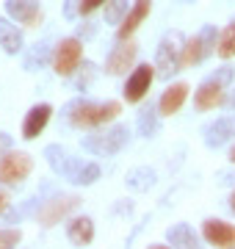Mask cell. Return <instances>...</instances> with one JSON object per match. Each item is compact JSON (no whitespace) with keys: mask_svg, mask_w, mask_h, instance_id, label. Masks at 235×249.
Instances as JSON below:
<instances>
[{"mask_svg":"<svg viewBox=\"0 0 235 249\" xmlns=\"http://www.w3.org/2000/svg\"><path fill=\"white\" fill-rule=\"evenodd\" d=\"M122 114V103L119 100H105V103H89V100H72L67 106V119L75 127H102V124L114 122Z\"/></svg>","mask_w":235,"mask_h":249,"instance_id":"1","label":"cell"},{"mask_svg":"<svg viewBox=\"0 0 235 249\" xmlns=\"http://www.w3.org/2000/svg\"><path fill=\"white\" fill-rule=\"evenodd\" d=\"M233 78H235V70L224 64L221 70H216L210 78H205L197 86V91H194V106H197L199 111H213V108L224 106L227 86L233 83Z\"/></svg>","mask_w":235,"mask_h":249,"instance_id":"2","label":"cell"},{"mask_svg":"<svg viewBox=\"0 0 235 249\" xmlns=\"http://www.w3.org/2000/svg\"><path fill=\"white\" fill-rule=\"evenodd\" d=\"M183 45H185V39H183L180 31H172V34H166L161 39V45L155 50V70H158V78H172L174 72L183 70Z\"/></svg>","mask_w":235,"mask_h":249,"instance_id":"3","label":"cell"},{"mask_svg":"<svg viewBox=\"0 0 235 249\" xmlns=\"http://www.w3.org/2000/svg\"><path fill=\"white\" fill-rule=\"evenodd\" d=\"M216 42H218V31L216 25H202L199 34H194L191 39H185V45H183V70H188V67H197L199 61H205L210 53H216Z\"/></svg>","mask_w":235,"mask_h":249,"instance_id":"4","label":"cell"},{"mask_svg":"<svg viewBox=\"0 0 235 249\" xmlns=\"http://www.w3.org/2000/svg\"><path fill=\"white\" fill-rule=\"evenodd\" d=\"M81 61H83V42L78 36H67L53 47V61L50 64H53L55 75L69 78V75H75V70H81Z\"/></svg>","mask_w":235,"mask_h":249,"instance_id":"5","label":"cell"},{"mask_svg":"<svg viewBox=\"0 0 235 249\" xmlns=\"http://www.w3.org/2000/svg\"><path fill=\"white\" fill-rule=\"evenodd\" d=\"M34 172V158L22 150H11L0 158V183L3 186H17Z\"/></svg>","mask_w":235,"mask_h":249,"instance_id":"6","label":"cell"},{"mask_svg":"<svg viewBox=\"0 0 235 249\" xmlns=\"http://www.w3.org/2000/svg\"><path fill=\"white\" fill-rule=\"evenodd\" d=\"M127 139H130V130H127L125 124H114L105 133L86 136V139H83V147L89 152H94V155H117V152L127 144Z\"/></svg>","mask_w":235,"mask_h":249,"instance_id":"7","label":"cell"},{"mask_svg":"<svg viewBox=\"0 0 235 249\" xmlns=\"http://www.w3.org/2000/svg\"><path fill=\"white\" fill-rule=\"evenodd\" d=\"M78 205H81V196H78V194L50 196V199L42 202V208L36 211V222L42 224V227H53V224H58L61 219H67Z\"/></svg>","mask_w":235,"mask_h":249,"instance_id":"8","label":"cell"},{"mask_svg":"<svg viewBox=\"0 0 235 249\" xmlns=\"http://www.w3.org/2000/svg\"><path fill=\"white\" fill-rule=\"evenodd\" d=\"M158 78V70H155V64H138L136 70L127 75L125 80V89H122V97L127 103H141L147 97V91L152 86V80Z\"/></svg>","mask_w":235,"mask_h":249,"instance_id":"9","label":"cell"},{"mask_svg":"<svg viewBox=\"0 0 235 249\" xmlns=\"http://www.w3.org/2000/svg\"><path fill=\"white\" fill-rule=\"evenodd\" d=\"M3 6H6V14L22 28H39L45 19L39 0H6Z\"/></svg>","mask_w":235,"mask_h":249,"instance_id":"10","label":"cell"},{"mask_svg":"<svg viewBox=\"0 0 235 249\" xmlns=\"http://www.w3.org/2000/svg\"><path fill=\"white\" fill-rule=\"evenodd\" d=\"M138 58V45L133 39H122L114 50H111L108 61H105V72L108 75H125Z\"/></svg>","mask_w":235,"mask_h":249,"instance_id":"11","label":"cell"},{"mask_svg":"<svg viewBox=\"0 0 235 249\" xmlns=\"http://www.w3.org/2000/svg\"><path fill=\"white\" fill-rule=\"evenodd\" d=\"M202 238L208 241L210 247L230 249L235 247V224L224 222V219H205L202 222Z\"/></svg>","mask_w":235,"mask_h":249,"instance_id":"12","label":"cell"},{"mask_svg":"<svg viewBox=\"0 0 235 249\" xmlns=\"http://www.w3.org/2000/svg\"><path fill=\"white\" fill-rule=\"evenodd\" d=\"M50 116H53V106H47V103L34 106L25 114V119H22V139H25V142H34L36 136H42V130H45L47 122H50Z\"/></svg>","mask_w":235,"mask_h":249,"instance_id":"13","label":"cell"},{"mask_svg":"<svg viewBox=\"0 0 235 249\" xmlns=\"http://www.w3.org/2000/svg\"><path fill=\"white\" fill-rule=\"evenodd\" d=\"M150 9H152V0H133V6H130V11H127V17L117 25V39L119 42H122V39H130V36L136 34L138 25L147 19Z\"/></svg>","mask_w":235,"mask_h":249,"instance_id":"14","label":"cell"},{"mask_svg":"<svg viewBox=\"0 0 235 249\" xmlns=\"http://www.w3.org/2000/svg\"><path fill=\"white\" fill-rule=\"evenodd\" d=\"M45 158H47V163L53 166L55 175H61V178L69 180V183L75 180V175H78V169H81V160H72L67 152L61 150V147H58V144L45 147Z\"/></svg>","mask_w":235,"mask_h":249,"instance_id":"15","label":"cell"},{"mask_svg":"<svg viewBox=\"0 0 235 249\" xmlns=\"http://www.w3.org/2000/svg\"><path fill=\"white\" fill-rule=\"evenodd\" d=\"M188 91H191V89H188V83H185V80L166 86V91H163L161 100H158V111H161V116H174V114H177V111L185 106Z\"/></svg>","mask_w":235,"mask_h":249,"instance_id":"16","label":"cell"},{"mask_svg":"<svg viewBox=\"0 0 235 249\" xmlns=\"http://www.w3.org/2000/svg\"><path fill=\"white\" fill-rule=\"evenodd\" d=\"M233 139H235V114L221 116V119H216V122H210L205 127V144H208L210 150H216V147L233 142Z\"/></svg>","mask_w":235,"mask_h":249,"instance_id":"17","label":"cell"},{"mask_svg":"<svg viewBox=\"0 0 235 249\" xmlns=\"http://www.w3.org/2000/svg\"><path fill=\"white\" fill-rule=\"evenodd\" d=\"M67 238L75 247H89L91 241H94V222H91L89 216H75V219H69V224H67Z\"/></svg>","mask_w":235,"mask_h":249,"instance_id":"18","label":"cell"},{"mask_svg":"<svg viewBox=\"0 0 235 249\" xmlns=\"http://www.w3.org/2000/svg\"><path fill=\"white\" fill-rule=\"evenodd\" d=\"M0 47L9 55H17L22 50V34L11 17H0Z\"/></svg>","mask_w":235,"mask_h":249,"instance_id":"19","label":"cell"},{"mask_svg":"<svg viewBox=\"0 0 235 249\" xmlns=\"http://www.w3.org/2000/svg\"><path fill=\"white\" fill-rule=\"evenodd\" d=\"M166 241L172 244V247H183V249H188V247H197L199 238H197V232H194V227L185 222L180 224H172L169 230H166Z\"/></svg>","mask_w":235,"mask_h":249,"instance_id":"20","label":"cell"},{"mask_svg":"<svg viewBox=\"0 0 235 249\" xmlns=\"http://www.w3.org/2000/svg\"><path fill=\"white\" fill-rule=\"evenodd\" d=\"M155 180H158V175H155L150 166H138V169H130L125 175L127 188H133V191H147V188H152Z\"/></svg>","mask_w":235,"mask_h":249,"instance_id":"21","label":"cell"},{"mask_svg":"<svg viewBox=\"0 0 235 249\" xmlns=\"http://www.w3.org/2000/svg\"><path fill=\"white\" fill-rule=\"evenodd\" d=\"M158 116H161L158 108H152V106L141 108V114H138V133L144 139H152L158 133Z\"/></svg>","mask_w":235,"mask_h":249,"instance_id":"22","label":"cell"},{"mask_svg":"<svg viewBox=\"0 0 235 249\" xmlns=\"http://www.w3.org/2000/svg\"><path fill=\"white\" fill-rule=\"evenodd\" d=\"M216 55L218 58H233L235 55V19L230 22V25L218 34V42H216Z\"/></svg>","mask_w":235,"mask_h":249,"instance_id":"23","label":"cell"},{"mask_svg":"<svg viewBox=\"0 0 235 249\" xmlns=\"http://www.w3.org/2000/svg\"><path fill=\"white\" fill-rule=\"evenodd\" d=\"M127 11H130L127 0H108V3H105V22H108V25H119V22L127 17Z\"/></svg>","mask_w":235,"mask_h":249,"instance_id":"24","label":"cell"},{"mask_svg":"<svg viewBox=\"0 0 235 249\" xmlns=\"http://www.w3.org/2000/svg\"><path fill=\"white\" fill-rule=\"evenodd\" d=\"M100 180V166L97 163H81V169L75 175V186H94Z\"/></svg>","mask_w":235,"mask_h":249,"instance_id":"25","label":"cell"},{"mask_svg":"<svg viewBox=\"0 0 235 249\" xmlns=\"http://www.w3.org/2000/svg\"><path fill=\"white\" fill-rule=\"evenodd\" d=\"M47 58L53 61V55L47 53V47H45V45H36L34 50H31V55H28V61H25V70H28V72H34V70H36V64L42 67V64H45Z\"/></svg>","mask_w":235,"mask_h":249,"instance_id":"26","label":"cell"},{"mask_svg":"<svg viewBox=\"0 0 235 249\" xmlns=\"http://www.w3.org/2000/svg\"><path fill=\"white\" fill-rule=\"evenodd\" d=\"M22 241V230H0V249L17 247Z\"/></svg>","mask_w":235,"mask_h":249,"instance_id":"27","label":"cell"},{"mask_svg":"<svg viewBox=\"0 0 235 249\" xmlns=\"http://www.w3.org/2000/svg\"><path fill=\"white\" fill-rule=\"evenodd\" d=\"M81 78H78V89H86V86H89L91 83V78H94V72H97V67H94V64L91 61H83V67H81Z\"/></svg>","mask_w":235,"mask_h":249,"instance_id":"28","label":"cell"},{"mask_svg":"<svg viewBox=\"0 0 235 249\" xmlns=\"http://www.w3.org/2000/svg\"><path fill=\"white\" fill-rule=\"evenodd\" d=\"M108 0H81V17H89V14H94V11L100 9V6H105Z\"/></svg>","mask_w":235,"mask_h":249,"instance_id":"29","label":"cell"},{"mask_svg":"<svg viewBox=\"0 0 235 249\" xmlns=\"http://www.w3.org/2000/svg\"><path fill=\"white\" fill-rule=\"evenodd\" d=\"M64 14H67V19H75L78 14H81V0H67V6H64Z\"/></svg>","mask_w":235,"mask_h":249,"instance_id":"30","label":"cell"},{"mask_svg":"<svg viewBox=\"0 0 235 249\" xmlns=\"http://www.w3.org/2000/svg\"><path fill=\"white\" fill-rule=\"evenodd\" d=\"M224 108H227V111H235V89L224 97Z\"/></svg>","mask_w":235,"mask_h":249,"instance_id":"31","label":"cell"},{"mask_svg":"<svg viewBox=\"0 0 235 249\" xmlns=\"http://www.w3.org/2000/svg\"><path fill=\"white\" fill-rule=\"evenodd\" d=\"M3 211H9V194L6 191H0V213Z\"/></svg>","mask_w":235,"mask_h":249,"instance_id":"32","label":"cell"},{"mask_svg":"<svg viewBox=\"0 0 235 249\" xmlns=\"http://www.w3.org/2000/svg\"><path fill=\"white\" fill-rule=\"evenodd\" d=\"M230 208H233V213H235V191H233V196H230Z\"/></svg>","mask_w":235,"mask_h":249,"instance_id":"33","label":"cell"},{"mask_svg":"<svg viewBox=\"0 0 235 249\" xmlns=\"http://www.w3.org/2000/svg\"><path fill=\"white\" fill-rule=\"evenodd\" d=\"M230 160H233V163H235V147H233V150H230Z\"/></svg>","mask_w":235,"mask_h":249,"instance_id":"34","label":"cell"}]
</instances>
